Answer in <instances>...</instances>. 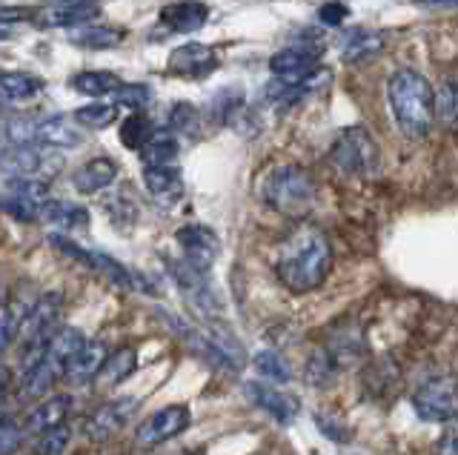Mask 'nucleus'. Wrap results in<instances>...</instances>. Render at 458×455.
I'll return each instance as SVG.
<instances>
[{
    "mask_svg": "<svg viewBox=\"0 0 458 455\" xmlns=\"http://www.w3.org/2000/svg\"><path fill=\"white\" fill-rule=\"evenodd\" d=\"M112 95H114V106H126L132 112H143V106L152 101V89L147 83H121Z\"/></svg>",
    "mask_w": 458,
    "mask_h": 455,
    "instance_id": "obj_34",
    "label": "nucleus"
},
{
    "mask_svg": "<svg viewBox=\"0 0 458 455\" xmlns=\"http://www.w3.org/2000/svg\"><path fill=\"white\" fill-rule=\"evenodd\" d=\"M9 390H12V369L9 367H0V407L6 404Z\"/></svg>",
    "mask_w": 458,
    "mask_h": 455,
    "instance_id": "obj_42",
    "label": "nucleus"
},
{
    "mask_svg": "<svg viewBox=\"0 0 458 455\" xmlns=\"http://www.w3.org/2000/svg\"><path fill=\"white\" fill-rule=\"evenodd\" d=\"M75 409V398L61 392V395H47L35 401V407L23 416V426L29 435H38L43 430H52L57 424H66L69 412Z\"/></svg>",
    "mask_w": 458,
    "mask_h": 455,
    "instance_id": "obj_13",
    "label": "nucleus"
},
{
    "mask_svg": "<svg viewBox=\"0 0 458 455\" xmlns=\"http://www.w3.org/2000/svg\"><path fill=\"white\" fill-rule=\"evenodd\" d=\"M114 178H118V164L112 158H104V155H98V158L86 161L75 169L72 187L83 195H95V192H104L106 187H112Z\"/></svg>",
    "mask_w": 458,
    "mask_h": 455,
    "instance_id": "obj_18",
    "label": "nucleus"
},
{
    "mask_svg": "<svg viewBox=\"0 0 458 455\" xmlns=\"http://www.w3.org/2000/svg\"><path fill=\"white\" fill-rule=\"evenodd\" d=\"M318 55H321V46L318 49L293 46V49L272 55L269 69H272V75L286 83H307L310 72H315V66H318Z\"/></svg>",
    "mask_w": 458,
    "mask_h": 455,
    "instance_id": "obj_12",
    "label": "nucleus"
},
{
    "mask_svg": "<svg viewBox=\"0 0 458 455\" xmlns=\"http://www.w3.org/2000/svg\"><path fill=\"white\" fill-rule=\"evenodd\" d=\"M109 355V347L106 341H83L78 347V352L72 355L69 364H66V381H75V383H89V381H98L100 369H104V361Z\"/></svg>",
    "mask_w": 458,
    "mask_h": 455,
    "instance_id": "obj_14",
    "label": "nucleus"
},
{
    "mask_svg": "<svg viewBox=\"0 0 458 455\" xmlns=\"http://www.w3.org/2000/svg\"><path fill=\"white\" fill-rule=\"evenodd\" d=\"M209 18V6L200 4V0H175L161 9V23L172 32H181V35H192L198 32L200 26L207 23Z\"/></svg>",
    "mask_w": 458,
    "mask_h": 455,
    "instance_id": "obj_17",
    "label": "nucleus"
},
{
    "mask_svg": "<svg viewBox=\"0 0 458 455\" xmlns=\"http://www.w3.org/2000/svg\"><path fill=\"white\" fill-rule=\"evenodd\" d=\"M64 318V295L61 292H47L26 309V316L21 321L18 344H21V373L26 367H32L40 352L47 350L52 335L61 330Z\"/></svg>",
    "mask_w": 458,
    "mask_h": 455,
    "instance_id": "obj_4",
    "label": "nucleus"
},
{
    "mask_svg": "<svg viewBox=\"0 0 458 455\" xmlns=\"http://www.w3.org/2000/svg\"><path fill=\"white\" fill-rule=\"evenodd\" d=\"M424 4H444V6H458V0H424Z\"/></svg>",
    "mask_w": 458,
    "mask_h": 455,
    "instance_id": "obj_43",
    "label": "nucleus"
},
{
    "mask_svg": "<svg viewBox=\"0 0 458 455\" xmlns=\"http://www.w3.org/2000/svg\"><path fill=\"white\" fill-rule=\"evenodd\" d=\"M61 4H75V0H61Z\"/></svg>",
    "mask_w": 458,
    "mask_h": 455,
    "instance_id": "obj_45",
    "label": "nucleus"
},
{
    "mask_svg": "<svg viewBox=\"0 0 458 455\" xmlns=\"http://www.w3.org/2000/svg\"><path fill=\"white\" fill-rule=\"evenodd\" d=\"M72 444V426L69 424H57L52 430H43L35 435L32 452L35 455H64Z\"/></svg>",
    "mask_w": 458,
    "mask_h": 455,
    "instance_id": "obj_30",
    "label": "nucleus"
},
{
    "mask_svg": "<svg viewBox=\"0 0 458 455\" xmlns=\"http://www.w3.org/2000/svg\"><path fill=\"white\" fill-rule=\"evenodd\" d=\"M23 316L14 307H0V355H4L12 344H18Z\"/></svg>",
    "mask_w": 458,
    "mask_h": 455,
    "instance_id": "obj_36",
    "label": "nucleus"
},
{
    "mask_svg": "<svg viewBox=\"0 0 458 455\" xmlns=\"http://www.w3.org/2000/svg\"><path fill=\"white\" fill-rule=\"evenodd\" d=\"M140 158L147 166H169L178 161V140L166 130H155L152 138L143 144Z\"/></svg>",
    "mask_w": 458,
    "mask_h": 455,
    "instance_id": "obj_26",
    "label": "nucleus"
},
{
    "mask_svg": "<svg viewBox=\"0 0 458 455\" xmlns=\"http://www.w3.org/2000/svg\"><path fill=\"white\" fill-rule=\"evenodd\" d=\"M252 364H255V369H258V373H261L267 381L286 383V381L293 378V369H290V364H286V358H284V355H278V352H272V350L258 352Z\"/></svg>",
    "mask_w": 458,
    "mask_h": 455,
    "instance_id": "obj_32",
    "label": "nucleus"
},
{
    "mask_svg": "<svg viewBox=\"0 0 458 455\" xmlns=\"http://www.w3.org/2000/svg\"><path fill=\"white\" fill-rule=\"evenodd\" d=\"M315 421H318V430L329 441H338V444H347V441H350V430L338 418H333V416H315Z\"/></svg>",
    "mask_w": 458,
    "mask_h": 455,
    "instance_id": "obj_38",
    "label": "nucleus"
},
{
    "mask_svg": "<svg viewBox=\"0 0 458 455\" xmlns=\"http://www.w3.org/2000/svg\"><path fill=\"white\" fill-rule=\"evenodd\" d=\"M43 89V80L29 72H0V104L26 101Z\"/></svg>",
    "mask_w": 458,
    "mask_h": 455,
    "instance_id": "obj_25",
    "label": "nucleus"
},
{
    "mask_svg": "<svg viewBox=\"0 0 458 455\" xmlns=\"http://www.w3.org/2000/svg\"><path fill=\"white\" fill-rule=\"evenodd\" d=\"M26 426L18 418H9V421H0V455H14L23 444H26Z\"/></svg>",
    "mask_w": 458,
    "mask_h": 455,
    "instance_id": "obj_35",
    "label": "nucleus"
},
{
    "mask_svg": "<svg viewBox=\"0 0 458 455\" xmlns=\"http://www.w3.org/2000/svg\"><path fill=\"white\" fill-rule=\"evenodd\" d=\"M333 266V249H329L327 235L312 223H301L298 230L284 240L276 273L278 281L295 295L318 290Z\"/></svg>",
    "mask_w": 458,
    "mask_h": 455,
    "instance_id": "obj_1",
    "label": "nucleus"
},
{
    "mask_svg": "<svg viewBox=\"0 0 458 455\" xmlns=\"http://www.w3.org/2000/svg\"><path fill=\"white\" fill-rule=\"evenodd\" d=\"M135 407L138 404L132 401V398H114V401L98 404L89 412V416L83 418L81 433L89 438V441H109V438H114L129 424Z\"/></svg>",
    "mask_w": 458,
    "mask_h": 455,
    "instance_id": "obj_9",
    "label": "nucleus"
},
{
    "mask_svg": "<svg viewBox=\"0 0 458 455\" xmlns=\"http://www.w3.org/2000/svg\"><path fill=\"white\" fill-rule=\"evenodd\" d=\"M98 15H100V6L95 0H75V4H61L55 9L38 12L35 23L43 26V29H75V26L89 23Z\"/></svg>",
    "mask_w": 458,
    "mask_h": 455,
    "instance_id": "obj_15",
    "label": "nucleus"
},
{
    "mask_svg": "<svg viewBox=\"0 0 458 455\" xmlns=\"http://www.w3.org/2000/svg\"><path fill=\"white\" fill-rule=\"evenodd\" d=\"M329 161H333L344 175L372 178L381 169V155L372 135L364 126H347L341 130L329 147Z\"/></svg>",
    "mask_w": 458,
    "mask_h": 455,
    "instance_id": "obj_6",
    "label": "nucleus"
},
{
    "mask_svg": "<svg viewBox=\"0 0 458 455\" xmlns=\"http://www.w3.org/2000/svg\"><path fill=\"white\" fill-rule=\"evenodd\" d=\"M40 221H47L52 226H61V230H83L89 223V212L81 204L72 201H49L40 206Z\"/></svg>",
    "mask_w": 458,
    "mask_h": 455,
    "instance_id": "obj_22",
    "label": "nucleus"
},
{
    "mask_svg": "<svg viewBox=\"0 0 458 455\" xmlns=\"http://www.w3.org/2000/svg\"><path fill=\"white\" fill-rule=\"evenodd\" d=\"M4 115H6V109H4V106H0V121H4Z\"/></svg>",
    "mask_w": 458,
    "mask_h": 455,
    "instance_id": "obj_44",
    "label": "nucleus"
},
{
    "mask_svg": "<svg viewBox=\"0 0 458 455\" xmlns=\"http://www.w3.org/2000/svg\"><path fill=\"white\" fill-rule=\"evenodd\" d=\"M226 97H229V89H226V92H221V95L212 101V112H209V115H212L215 121H218V123H226V121H229V115H233V112L241 106V92H235V95H233V101H226Z\"/></svg>",
    "mask_w": 458,
    "mask_h": 455,
    "instance_id": "obj_37",
    "label": "nucleus"
},
{
    "mask_svg": "<svg viewBox=\"0 0 458 455\" xmlns=\"http://www.w3.org/2000/svg\"><path fill=\"white\" fill-rule=\"evenodd\" d=\"M175 238L183 249V261H190L192 266L209 273V266L215 264V258H218V252H221V238L204 223H186L181 226Z\"/></svg>",
    "mask_w": 458,
    "mask_h": 455,
    "instance_id": "obj_10",
    "label": "nucleus"
},
{
    "mask_svg": "<svg viewBox=\"0 0 458 455\" xmlns=\"http://www.w3.org/2000/svg\"><path fill=\"white\" fill-rule=\"evenodd\" d=\"M381 38L376 35H367V32H355L350 40H347V46H344V61H350V63H364L369 58H376V55L381 52Z\"/></svg>",
    "mask_w": 458,
    "mask_h": 455,
    "instance_id": "obj_31",
    "label": "nucleus"
},
{
    "mask_svg": "<svg viewBox=\"0 0 458 455\" xmlns=\"http://www.w3.org/2000/svg\"><path fill=\"white\" fill-rule=\"evenodd\" d=\"M169 130L172 132H181V135H198L200 130V112L195 104H175L169 112Z\"/></svg>",
    "mask_w": 458,
    "mask_h": 455,
    "instance_id": "obj_33",
    "label": "nucleus"
},
{
    "mask_svg": "<svg viewBox=\"0 0 458 455\" xmlns=\"http://www.w3.org/2000/svg\"><path fill=\"white\" fill-rule=\"evenodd\" d=\"M72 89L81 92V95H89V97H104V95H112L114 89L121 87V78L114 72H95V69H89V72H78L72 75Z\"/></svg>",
    "mask_w": 458,
    "mask_h": 455,
    "instance_id": "obj_27",
    "label": "nucleus"
},
{
    "mask_svg": "<svg viewBox=\"0 0 458 455\" xmlns=\"http://www.w3.org/2000/svg\"><path fill=\"white\" fill-rule=\"evenodd\" d=\"M143 183H147L149 195L155 201H161L166 206L178 204L183 198V181L175 164L169 166H143Z\"/></svg>",
    "mask_w": 458,
    "mask_h": 455,
    "instance_id": "obj_19",
    "label": "nucleus"
},
{
    "mask_svg": "<svg viewBox=\"0 0 458 455\" xmlns=\"http://www.w3.org/2000/svg\"><path fill=\"white\" fill-rule=\"evenodd\" d=\"M264 201L286 218H304L315 206V183L301 166H281L264 183Z\"/></svg>",
    "mask_w": 458,
    "mask_h": 455,
    "instance_id": "obj_5",
    "label": "nucleus"
},
{
    "mask_svg": "<svg viewBox=\"0 0 458 455\" xmlns=\"http://www.w3.org/2000/svg\"><path fill=\"white\" fill-rule=\"evenodd\" d=\"M347 15H350V9L344 6V4H324V6L318 9V18H321V23H327V26H338V23H344V21H347Z\"/></svg>",
    "mask_w": 458,
    "mask_h": 455,
    "instance_id": "obj_40",
    "label": "nucleus"
},
{
    "mask_svg": "<svg viewBox=\"0 0 458 455\" xmlns=\"http://www.w3.org/2000/svg\"><path fill=\"white\" fill-rule=\"evenodd\" d=\"M123 38H126V32L118 29V26H86L83 23V26H75V29H72V44L81 49H98V52L121 46Z\"/></svg>",
    "mask_w": 458,
    "mask_h": 455,
    "instance_id": "obj_21",
    "label": "nucleus"
},
{
    "mask_svg": "<svg viewBox=\"0 0 458 455\" xmlns=\"http://www.w3.org/2000/svg\"><path fill=\"white\" fill-rule=\"evenodd\" d=\"M243 392H247V398H250V401H252L258 409L269 412V416L276 418L278 424H290V421L295 418L298 401H295V398L286 395V392H281V390H276V387H269V383L250 381V383H243Z\"/></svg>",
    "mask_w": 458,
    "mask_h": 455,
    "instance_id": "obj_16",
    "label": "nucleus"
},
{
    "mask_svg": "<svg viewBox=\"0 0 458 455\" xmlns=\"http://www.w3.org/2000/svg\"><path fill=\"white\" fill-rule=\"evenodd\" d=\"M72 118H75L78 126H83V130H106V126H112L114 121H118V106L95 101V104H86V106L75 109V115Z\"/></svg>",
    "mask_w": 458,
    "mask_h": 455,
    "instance_id": "obj_28",
    "label": "nucleus"
},
{
    "mask_svg": "<svg viewBox=\"0 0 458 455\" xmlns=\"http://www.w3.org/2000/svg\"><path fill=\"white\" fill-rule=\"evenodd\" d=\"M38 12L35 9H23V6H9V9H0V23H35Z\"/></svg>",
    "mask_w": 458,
    "mask_h": 455,
    "instance_id": "obj_41",
    "label": "nucleus"
},
{
    "mask_svg": "<svg viewBox=\"0 0 458 455\" xmlns=\"http://www.w3.org/2000/svg\"><path fill=\"white\" fill-rule=\"evenodd\" d=\"M78 121L72 115H52L38 121V144L49 149H72L81 144V132L75 130Z\"/></svg>",
    "mask_w": 458,
    "mask_h": 455,
    "instance_id": "obj_20",
    "label": "nucleus"
},
{
    "mask_svg": "<svg viewBox=\"0 0 458 455\" xmlns=\"http://www.w3.org/2000/svg\"><path fill=\"white\" fill-rule=\"evenodd\" d=\"M412 409L421 421L447 424L458 416V378L455 375H436L427 378L419 390L412 392Z\"/></svg>",
    "mask_w": 458,
    "mask_h": 455,
    "instance_id": "obj_7",
    "label": "nucleus"
},
{
    "mask_svg": "<svg viewBox=\"0 0 458 455\" xmlns=\"http://www.w3.org/2000/svg\"><path fill=\"white\" fill-rule=\"evenodd\" d=\"M436 455H458V416L447 421V430L436 444Z\"/></svg>",
    "mask_w": 458,
    "mask_h": 455,
    "instance_id": "obj_39",
    "label": "nucleus"
},
{
    "mask_svg": "<svg viewBox=\"0 0 458 455\" xmlns=\"http://www.w3.org/2000/svg\"><path fill=\"white\" fill-rule=\"evenodd\" d=\"M218 69V55L207 44H183L169 55V72L181 78H207Z\"/></svg>",
    "mask_w": 458,
    "mask_h": 455,
    "instance_id": "obj_11",
    "label": "nucleus"
},
{
    "mask_svg": "<svg viewBox=\"0 0 458 455\" xmlns=\"http://www.w3.org/2000/svg\"><path fill=\"white\" fill-rule=\"evenodd\" d=\"M393 118L407 138H424L436 121V92L415 69H398L386 83Z\"/></svg>",
    "mask_w": 458,
    "mask_h": 455,
    "instance_id": "obj_2",
    "label": "nucleus"
},
{
    "mask_svg": "<svg viewBox=\"0 0 458 455\" xmlns=\"http://www.w3.org/2000/svg\"><path fill=\"white\" fill-rule=\"evenodd\" d=\"M436 118L444 130L458 132V75H444L436 89Z\"/></svg>",
    "mask_w": 458,
    "mask_h": 455,
    "instance_id": "obj_23",
    "label": "nucleus"
},
{
    "mask_svg": "<svg viewBox=\"0 0 458 455\" xmlns=\"http://www.w3.org/2000/svg\"><path fill=\"white\" fill-rule=\"evenodd\" d=\"M83 341H86L83 333L75 330V326H61V330L52 335L47 350L40 352V358L21 373V381H18L21 401H40V398H47L55 390V383L66 375V364L72 355L78 352Z\"/></svg>",
    "mask_w": 458,
    "mask_h": 455,
    "instance_id": "obj_3",
    "label": "nucleus"
},
{
    "mask_svg": "<svg viewBox=\"0 0 458 455\" xmlns=\"http://www.w3.org/2000/svg\"><path fill=\"white\" fill-rule=\"evenodd\" d=\"M190 424H192V412L186 407H181V404L161 407V409H155L149 418L140 421L135 441L140 447H161L175 435H181Z\"/></svg>",
    "mask_w": 458,
    "mask_h": 455,
    "instance_id": "obj_8",
    "label": "nucleus"
},
{
    "mask_svg": "<svg viewBox=\"0 0 458 455\" xmlns=\"http://www.w3.org/2000/svg\"><path fill=\"white\" fill-rule=\"evenodd\" d=\"M138 369V350L135 347H121L106 355L104 361V369H100V381L109 383V387H118V383H123L129 375H132Z\"/></svg>",
    "mask_w": 458,
    "mask_h": 455,
    "instance_id": "obj_24",
    "label": "nucleus"
},
{
    "mask_svg": "<svg viewBox=\"0 0 458 455\" xmlns=\"http://www.w3.org/2000/svg\"><path fill=\"white\" fill-rule=\"evenodd\" d=\"M152 121L143 115V112H132L123 123H121V144L126 147V149H135V152H140L143 149V144L152 138Z\"/></svg>",
    "mask_w": 458,
    "mask_h": 455,
    "instance_id": "obj_29",
    "label": "nucleus"
}]
</instances>
